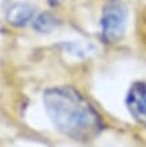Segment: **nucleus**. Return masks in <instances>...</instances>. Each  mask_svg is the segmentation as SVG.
I'll list each match as a JSON object with an SVG mask.
<instances>
[{"label":"nucleus","mask_w":146,"mask_h":147,"mask_svg":"<svg viewBox=\"0 0 146 147\" xmlns=\"http://www.w3.org/2000/svg\"><path fill=\"white\" fill-rule=\"evenodd\" d=\"M43 105L51 123L70 139L88 143L105 130V120L91 102L70 86L51 87L43 92Z\"/></svg>","instance_id":"f257e3e1"},{"label":"nucleus","mask_w":146,"mask_h":147,"mask_svg":"<svg viewBox=\"0 0 146 147\" xmlns=\"http://www.w3.org/2000/svg\"><path fill=\"white\" fill-rule=\"evenodd\" d=\"M101 38L107 44L118 43L125 35L127 9L122 0H107L101 15Z\"/></svg>","instance_id":"f03ea898"},{"label":"nucleus","mask_w":146,"mask_h":147,"mask_svg":"<svg viewBox=\"0 0 146 147\" xmlns=\"http://www.w3.org/2000/svg\"><path fill=\"white\" fill-rule=\"evenodd\" d=\"M125 103L133 120L146 128V80H137L129 87Z\"/></svg>","instance_id":"7ed1b4c3"},{"label":"nucleus","mask_w":146,"mask_h":147,"mask_svg":"<svg viewBox=\"0 0 146 147\" xmlns=\"http://www.w3.org/2000/svg\"><path fill=\"white\" fill-rule=\"evenodd\" d=\"M8 22L14 26H27L34 23V11L26 4H16L8 12Z\"/></svg>","instance_id":"20e7f679"}]
</instances>
